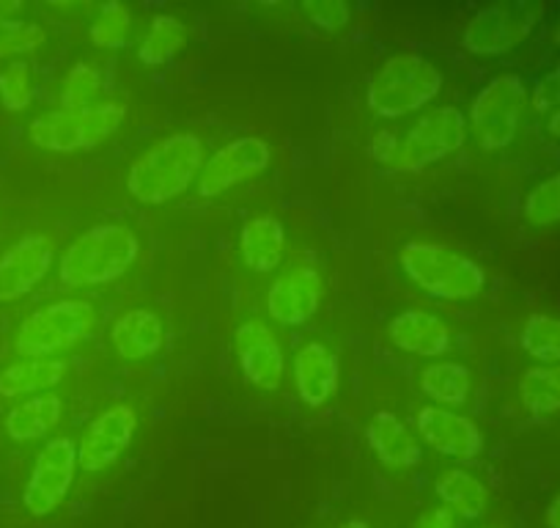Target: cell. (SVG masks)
<instances>
[{
	"label": "cell",
	"instance_id": "obj_1",
	"mask_svg": "<svg viewBox=\"0 0 560 528\" xmlns=\"http://www.w3.org/2000/svg\"><path fill=\"white\" fill-rule=\"evenodd\" d=\"M138 253L140 242L127 226H91L63 251L61 264H58V282L63 289L102 287L121 278L135 264Z\"/></svg>",
	"mask_w": 560,
	"mask_h": 528
},
{
	"label": "cell",
	"instance_id": "obj_2",
	"mask_svg": "<svg viewBox=\"0 0 560 528\" xmlns=\"http://www.w3.org/2000/svg\"><path fill=\"white\" fill-rule=\"evenodd\" d=\"M203 144L192 133H174L140 154L127 174V191L143 204H165L192 185L203 169Z\"/></svg>",
	"mask_w": 560,
	"mask_h": 528
},
{
	"label": "cell",
	"instance_id": "obj_3",
	"mask_svg": "<svg viewBox=\"0 0 560 528\" xmlns=\"http://www.w3.org/2000/svg\"><path fill=\"white\" fill-rule=\"evenodd\" d=\"M401 267L409 282L443 300L478 298L487 284L481 264L443 242H407L401 248Z\"/></svg>",
	"mask_w": 560,
	"mask_h": 528
},
{
	"label": "cell",
	"instance_id": "obj_4",
	"mask_svg": "<svg viewBox=\"0 0 560 528\" xmlns=\"http://www.w3.org/2000/svg\"><path fill=\"white\" fill-rule=\"evenodd\" d=\"M443 89V74L415 53H401L382 64L369 83V107L382 118H398L420 111Z\"/></svg>",
	"mask_w": 560,
	"mask_h": 528
},
{
	"label": "cell",
	"instance_id": "obj_5",
	"mask_svg": "<svg viewBox=\"0 0 560 528\" xmlns=\"http://www.w3.org/2000/svg\"><path fill=\"white\" fill-rule=\"evenodd\" d=\"M127 107L118 102H100V105L80 107V111H47L31 122V141L47 152H80L94 149L121 127Z\"/></svg>",
	"mask_w": 560,
	"mask_h": 528
},
{
	"label": "cell",
	"instance_id": "obj_6",
	"mask_svg": "<svg viewBox=\"0 0 560 528\" xmlns=\"http://www.w3.org/2000/svg\"><path fill=\"white\" fill-rule=\"evenodd\" d=\"M94 328V309L83 300H58L42 306L18 331V347L25 358H52L56 353L74 347Z\"/></svg>",
	"mask_w": 560,
	"mask_h": 528
},
{
	"label": "cell",
	"instance_id": "obj_7",
	"mask_svg": "<svg viewBox=\"0 0 560 528\" xmlns=\"http://www.w3.org/2000/svg\"><path fill=\"white\" fill-rule=\"evenodd\" d=\"M547 7L541 0H503L472 14L465 28V47L481 56H498L530 36Z\"/></svg>",
	"mask_w": 560,
	"mask_h": 528
},
{
	"label": "cell",
	"instance_id": "obj_8",
	"mask_svg": "<svg viewBox=\"0 0 560 528\" xmlns=\"http://www.w3.org/2000/svg\"><path fill=\"white\" fill-rule=\"evenodd\" d=\"M467 141V118L459 107H438L429 111L407 129L401 147H398L396 169L418 171L429 169L432 163L448 158L451 152L465 147Z\"/></svg>",
	"mask_w": 560,
	"mask_h": 528
},
{
	"label": "cell",
	"instance_id": "obj_9",
	"mask_svg": "<svg viewBox=\"0 0 560 528\" xmlns=\"http://www.w3.org/2000/svg\"><path fill=\"white\" fill-rule=\"evenodd\" d=\"M525 105V83L520 74H498L476 94L470 107L472 127L483 149H503L514 141Z\"/></svg>",
	"mask_w": 560,
	"mask_h": 528
},
{
	"label": "cell",
	"instance_id": "obj_10",
	"mask_svg": "<svg viewBox=\"0 0 560 528\" xmlns=\"http://www.w3.org/2000/svg\"><path fill=\"white\" fill-rule=\"evenodd\" d=\"M78 473V446L72 438H52L36 455L34 471L23 490V504L31 515H50L67 498Z\"/></svg>",
	"mask_w": 560,
	"mask_h": 528
},
{
	"label": "cell",
	"instance_id": "obj_11",
	"mask_svg": "<svg viewBox=\"0 0 560 528\" xmlns=\"http://www.w3.org/2000/svg\"><path fill=\"white\" fill-rule=\"evenodd\" d=\"M269 158H272V152H269L267 141H261V138L245 136L225 144L223 149H218L203 163L201 174H198V196L214 198L229 191V187L261 174L269 165Z\"/></svg>",
	"mask_w": 560,
	"mask_h": 528
},
{
	"label": "cell",
	"instance_id": "obj_12",
	"mask_svg": "<svg viewBox=\"0 0 560 528\" xmlns=\"http://www.w3.org/2000/svg\"><path fill=\"white\" fill-rule=\"evenodd\" d=\"M138 418L129 405H113L89 424L78 446V466L89 473L110 468L135 438Z\"/></svg>",
	"mask_w": 560,
	"mask_h": 528
},
{
	"label": "cell",
	"instance_id": "obj_13",
	"mask_svg": "<svg viewBox=\"0 0 560 528\" xmlns=\"http://www.w3.org/2000/svg\"><path fill=\"white\" fill-rule=\"evenodd\" d=\"M56 248L47 234H25L0 256V303L28 295L50 273Z\"/></svg>",
	"mask_w": 560,
	"mask_h": 528
},
{
	"label": "cell",
	"instance_id": "obj_14",
	"mask_svg": "<svg viewBox=\"0 0 560 528\" xmlns=\"http://www.w3.org/2000/svg\"><path fill=\"white\" fill-rule=\"evenodd\" d=\"M234 347L242 371L253 386L264 388V391H275L280 386L287 358H283V349H280L275 333L264 322H242L234 333Z\"/></svg>",
	"mask_w": 560,
	"mask_h": 528
},
{
	"label": "cell",
	"instance_id": "obj_15",
	"mask_svg": "<svg viewBox=\"0 0 560 528\" xmlns=\"http://www.w3.org/2000/svg\"><path fill=\"white\" fill-rule=\"evenodd\" d=\"M418 433L434 451L454 460H476L483 451V435L467 416L448 408L427 405L418 413Z\"/></svg>",
	"mask_w": 560,
	"mask_h": 528
},
{
	"label": "cell",
	"instance_id": "obj_16",
	"mask_svg": "<svg viewBox=\"0 0 560 528\" xmlns=\"http://www.w3.org/2000/svg\"><path fill=\"white\" fill-rule=\"evenodd\" d=\"M322 300V276L316 267H294L269 287L267 311L275 322L298 328L316 314Z\"/></svg>",
	"mask_w": 560,
	"mask_h": 528
},
{
	"label": "cell",
	"instance_id": "obj_17",
	"mask_svg": "<svg viewBox=\"0 0 560 528\" xmlns=\"http://www.w3.org/2000/svg\"><path fill=\"white\" fill-rule=\"evenodd\" d=\"M294 382L300 400L311 408H322L341 382V364L327 344L308 342L294 353Z\"/></svg>",
	"mask_w": 560,
	"mask_h": 528
},
{
	"label": "cell",
	"instance_id": "obj_18",
	"mask_svg": "<svg viewBox=\"0 0 560 528\" xmlns=\"http://www.w3.org/2000/svg\"><path fill=\"white\" fill-rule=\"evenodd\" d=\"M387 336L404 353L427 355V358H438V355L448 353L454 338H451L448 325L438 320L427 311H401L387 325Z\"/></svg>",
	"mask_w": 560,
	"mask_h": 528
},
{
	"label": "cell",
	"instance_id": "obj_19",
	"mask_svg": "<svg viewBox=\"0 0 560 528\" xmlns=\"http://www.w3.org/2000/svg\"><path fill=\"white\" fill-rule=\"evenodd\" d=\"M240 248L253 273H272L287 251V229L272 215H250L240 231Z\"/></svg>",
	"mask_w": 560,
	"mask_h": 528
},
{
	"label": "cell",
	"instance_id": "obj_20",
	"mask_svg": "<svg viewBox=\"0 0 560 528\" xmlns=\"http://www.w3.org/2000/svg\"><path fill=\"white\" fill-rule=\"evenodd\" d=\"M365 438L382 466L387 468H415L420 462V446L407 429V424L390 411H380L365 427Z\"/></svg>",
	"mask_w": 560,
	"mask_h": 528
},
{
	"label": "cell",
	"instance_id": "obj_21",
	"mask_svg": "<svg viewBox=\"0 0 560 528\" xmlns=\"http://www.w3.org/2000/svg\"><path fill=\"white\" fill-rule=\"evenodd\" d=\"M110 338L121 358H149V355L160 353L165 342L163 320L149 309H132L118 317L116 325L110 328Z\"/></svg>",
	"mask_w": 560,
	"mask_h": 528
},
{
	"label": "cell",
	"instance_id": "obj_22",
	"mask_svg": "<svg viewBox=\"0 0 560 528\" xmlns=\"http://www.w3.org/2000/svg\"><path fill=\"white\" fill-rule=\"evenodd\" d=\"M63 402L56 393H39L31 400L20 402L12 408L7 416V435L18 444H28V440H39L50 435V429L61 422Z\"/></svg>",
	"mask_w": 560,
	"mask_h": 528
},
{
	"label": "cell",
	"instance_id": "obj_23",
	"mask_svg": "<svg viewBox=\"0 0 560 528\" xmlns=\"http://www.w3.org/2000/svg\"><path fill=\"white\" fill-rule=\"evenodd\" d=\"M67 360L58 358H25L20 364L7 366L0 371V397H28L58 386L67 377Z\"/></svg>",
	"mask_w": 560,
	"mask_h": 528
},
{
	"label": "cell",
	"instance_id": "obj_24",
	"mask_svg": "<svg viewBox=\"0 0 560 528\" xmlns=\"http://www.w3.org/2000/svg\"><path fill=\"white\" fill-rule=\"evenodd\" d=\"M434 493L462 520H478L489 506L487 487L462 468H448V471L440 473V479L434 482Z\"/></svg>",
	"mask_w": 560,
	"mask_h": 528
},
{
	"label": "cell",
	"instance_id": "obj_25",
	"mask_svg": "<svg viewBox=\"0 0 560 528\" xmlns=\"http://www.w3.org/2000/svg\"><path fill=\"white\" fill-rule=\"evenodd\" d=\"M420 388L427 397H432L434 402H440L443 408H462L470 397L472 377L470 369L454 360H440L432 364L423 377H420Z\"/></svg>",
	"mask_w": 560,
	"mask_h": 528
},
{
	"label": "cell",
	"instance_id": "obj_26",
	"mask_svg": "<svg viewBox=\"0 0 560 528\" xmlns=\"http://www.w3.org/2000/svg\"><path fill=\"white\" fill-rule=\"evenodd\" d=\"M185 42H187L185 23L171 18V14H158L152 23V31H149V36L143 39V45H140L138 58L147 64V67H160V64L171 61V58L185 47Z\"/></svg>",
	"mask_w": 560,
	"mask_h": 528
},
{
	"label": "cell",
	"instance_id": "obj_27",
	"mask_svg": "<svg viewBox=\"0 0 560 528\" xmlns=\"http://www.w3.org/2000/svg\"><path fill=\"white\" fill-rule=\"evenodd\" d=\"M522 402L536 416L560 411V366H536L520 382Z\"/></svg>",
	"mask_w": 560,
	"mask_h": 528
},
{
	"label": "cell",
	"instance_id": "obj_28",
	"mask_svg": "<svg viewBox=\"0 0 560 528\" xmlns=\"http://www.w3.org/2000/svg\"><path fill=\"white\" fill-rule=\"evenodd\" d=\"M522 349L544 366L560 360V320L549 314H530L522 328Z\"/></svg>",
	"mask_w": 560,
	"mask_h": 528
},
{
	"label": "cell",
	"instance_id": "obj_29",
	"mask_svg": "<svg viewBox=\"0 0 560 528\" xmlns=\"http://www.w3.org/2000/svg\"><path fill=\"white\" fill-rule=\"evenodd\" d=\"M129 25H132V14H129L127 7L110 0L100 9L96 20L91 23L89 36L96 47H124L129 36Z\"/></svg>",
	"mask_w": 560,
	"mask_h": 528
},
{
	"label": "cell",
	"instance_id": "obj_30",
	"mask_svg": "<svg viewBox=\"0 0 560 528\" xmlns=\"http://www.w3.org/2000/svg\"><path fill=\"white\" fill-rule=\"evenodd\" d=\"M102 78L91 64H74L67 72L61 85V107L63 111H80V107L94 105V96L100 94Z\"/></svg>",
	"mask_w": 560,
	"mask_h": 528
},
{
	"label": "cell",
	"instance_id": "obj_31",
	"mask_svg": "<svg viewBox=\"0 0 560 528\" xmlns=\"http://www.w3.org/2000/svg\"><path fill=\"white\" fill-rule=\"evenodd\" d=\"M45 45V28L28 20H0V58L25 56Z\"/></svg>",
	"mask_w": 560,
	"mask_h": 528
},
{
	"label": "cell",
	"instance_id": "obj_32",
	"mask_svg": "<svg viewBox=\"0 0 560 528\" xmlns=\"http://www.w3.org/2000/svg\"><path fill=\"white\" fill-rule=\"evenodd\" d=\"M34 100V74L25 61L9 64L0 72V102L7 111H25Z\"/></svg>",
	"mask_w": 560,
	"mask_h": 528
},
{
	"label": "cell",
	"instance_id": "obj_33",
	"mask_svg": "<svg viewBox=\"0 0 560 528\" xmlns=\"http://www.w3.org/2000/svg\"><path fill=\"white\" fill-rule=\"evenodd\" d=\"M525 218L536 226H552L560 220V171L530 191L525 202Z\"/></svg>",
	"mask_w": 560,
	"mask_h": 528
},
{
	"label": "cell",
	"instance_id": "obj_34",
	"mask_svg": "<svg viewBox=\"0 0 560 528\" xmlns=\"http://www.w3.org/2000/svg\"><path fill=\"white\" fill-rule=\"evenodd\" d=\"M303 9L311 18V23H316L325 31L343 28V25L349 23V18H352L349 7L347 3H341V0H308Z\"/></svg>",
	"mask_w": 560,
	"mask_h": 528
},
{
	"label": "cell",
	"instance_id": "obj_35",
	"mask_svg": "<svg viewBox=\"0 0 560 528\" xmlns=\"http://www.w3.org/2000/svg\"><path fill=\"white\" fill-rule=\"evenodd\" d=\"M533 107L541 113L558 111L560 107V64L536 83V89H533Z\"/></svg>",
	"mask_w": 560,
	"mask_h": 528
},
{
	"label": "cell",
	"instance_id": "obj_36",
	"mask_svg": "<svg viewBox=\"0 0 560 528\" xmlns=\"http://www.w3.org/2000/svg\"><path fill=\"white\" fill-rule=\"evenodd\" d=\"M398 147H401V144H398L396 133H390V129H380V133H376V136L371 138L369 152H371V158L380 160V163L396 165Z\"/></svg>",
	"mask_w": 560,
	"mask_h": 528
},
{
	"label": "cell",
	"instance_id": "obj_37",
	"mask_svg": "<svg viewBox=\"0 0 560 528\" xmlns=\"http://www.w3.org/2000/svg\"><path fill=\"white\" fill-rule=\"evenodd\" d=\"M415 528H459V517L448 506H438V509H429L418 517Z\"/></svg>",
	"mask_w": 560,
	"mask_h": 528
},
{
	"label": "cell",
	"instance_id": "obj_38",
	"mask_svg": "<svg viewBox=\"0 0 560 528\" xmlns=\"http://www.w3.org/2000/svg\"><path fill=\"white\" fill-rule=\"evenodd\" d=\"M544 520H547V528H560V493L549 501Z\"/></svg>",
	"mask_w": 560,
	"mask_h": 528
},
{
	"label": "cell",
	"instance_id": "obj_39",
	"mask_svg": "<svg viewBox=\"0 0 560 528\" xmlns=\"http://www.w3.org/2000/svg\"><path fill=\"white\" fill-rule=\"evenodd\" d=\"M20 7H23L20 0H0V20L12 18L14 12H20Z\"/></svg>",
	"mask_w": 560,
	"mask_h": 528
},
{
	"label": "cell",
	"instance_id": "obj_40",
	"mask_svg": "<svg viewBox=\"0 0 560 528\" xmlns=\"http://www.w3.org/2000/svg\"><path fill=\"white\" fill-rule=\"evenodd\" d=\"M547 127H549V133H552V136H560V107H558V111H552Z\"/></svg>",
	"mask_w": 560,
	"mask_h": 528
},
{
	"label": "cell",
	"instance_id": "obj_41",
	"mask_svg": "<svg viewBox=\"0 0 560 528\" xmlns=\"http://www.w3.org/2000/svg\"><path fill=\"white\" fill-rule=\"evenodd\" d=\"M341 528H374V526H371V523H365V520H360V517H352V520L343 523Z\"/></svg>",
	"mask_w": 560,
	"mask_h": 528
},
{
	"label": "cell",
	"instance_id": "obj_42",
	"mask_svg": "<svg viewBox=\"0 0 560 528\" xmlns=\"http://www.w3.org/2000/svg\"><path fill=\"white\" fill-rule=\"evenodd\" d=\"M555 39L560 42V20H558V28H555Z\"/></svg>",
	"mask_w": 560,
	"mask_h": 528
}]
</instances>
